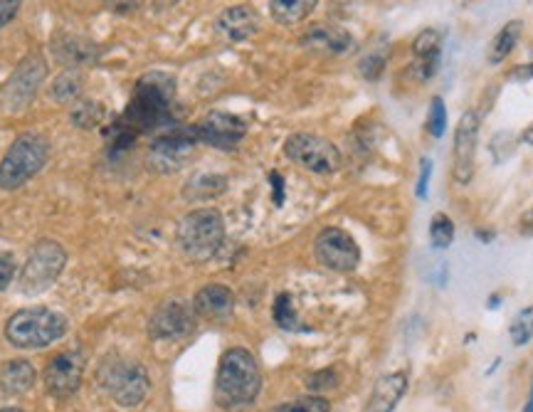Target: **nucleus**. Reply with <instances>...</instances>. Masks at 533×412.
Instances as JSON below:
<instances>
[{"mask_svg":"<svg viewBox=\"0 0 533 412\" xmlns=\"http://www.w3.org/2000/svg\"><path fill=\"white\" fill-rule=\"evenodd\" d=\"M430 240H432V245L440 247V250H445V247L452 245V240H455V223L450 220V215H445V213L432 215Z\"/></svg>","mask_w":533,"mask_h":412,"instance_id":"nucleus-27","label":"nucleus"},{"mask_svg":"<svg viewBox=\"0 0 533 412\" xmlns=\"http://www.w3.org/2000/svg\"><path fill=\"white\" fill-rule=\"evenodd\" d=\"M35 385V368L28 361H8L0 368V390L5 395H23Z\"/></svg>","mask_w":533,"mask_h":412,"instance_id":"nucleus-23","label":"nucleus"},{"mask_svg":"<svg viewBox=\"0 0 533 412\" xmlns=\"http://www.w3.org/2000/svg\"><path fill=\"white\" fill-rule=\"evenodd\" d=\"M358 70H361L363 77L371 79V82H376V79L381 77L383 70H385V55L383 52L381 55H378V52H373V55L363 57L361 65H358Z\"/></svg>","mask_w":533,"mask_h":412,"instance_id":"nucleus-33","label":"nucleus"},{"mask_svg":"<svg viewBox=\"0 0 533 412\" xmlns=\"http://www.w3.org/2000/svg\"><path fill=\"white\" fill-rule=\"evenodd\" d=\"M104 107L99 102H82L77 109H72V124L79 129H94L102 124Z\"/></svg>","mask_w":533,"mask_h":412,"instance_id":"nucleus-28","label":"nucleus"},{"mask_svg":"<svg viewBox=\"0 0 533 412\" xmlns=\"http://www.w3.org/2000/svg\"><path fill=\"white\" fill-rule=\"evenodd\" d=\"M50 158V141L42 134H23L10 144L0 161V188L18 190L30 181Z\"/></svg>","mask_w":533,"mask_h":412,"instance_id":"nucleus-5","label":"nucleus"},{"mask_svg":"<svg viewBox=\"0 0 533 412\" xmlns=\"http://www.w3.org/2000/svg\"><path fill=\"white\" fill-rule=\"evenodd\" d=\"M413 55H415V77L430 79L440 67V55H442V35L435 28H427L415 38L413 42Z\"/></svg>","mask_w":533,"mask_h":412,"instance_id":"nucleus-20","label":"nucleus"},{"mask_svg":"<svg viewBox=\"0 0 533 412\" xmlns=\"http://www.w3.org/2000/svg\"><path fill=\"white\" fill-rule=\"evenodd\" d=\"M247 134V124L240 116L228 112H213L195 124V136L200 144L215 146V149H232L240 144Z\"/></svg>","mask_w":533,"mask_h":412,"instance_id":"nucleus-13","label":"nucleus"},{"mask_svg":"<svg viewBox=\"0 0 533 412\" xmlns=\"http://www.w3.org/2000/svg\"><path fill=\"white\" fill-rule=\"evenodd\" d=\"M173 97H176V77L168 72H149L136 82L134 97L116 126L131 136L176 126L171 109Z\"/></svg>","mask_w":533,"mask_h":412,"instance_id":"nucleus-1","label":"nucleus"},{"mask_svg":"<svg viewBox=\"0 0 533 412\" xmlns=\"http://www.w3.org/2000/svg\"><path fill=\"white\" fill-rule=\"evenodd\" d=\"M524 412H533V393H531L529 403H526V408H524Z\"/></svg>","mask_w":533,"mask_h":412,"instance_id":"nucleus-44","label":"nucleus"},{"mask_svg":"<svg viewBox=\"0 0 533 412\" xmlns=\"http://www.w3.org/2000/svg\"><path fill=\"white\" fill-rule=\"evenodd\" d=\"M20 3H23V0H0V30H3L10 20H15Z\"/></svg>","mask_w":533,"mask_h":412,"instance_id":"nucleus-36","label":"nucleus"},{"mask_svg":"<svg viewBox=\"0 0 533 412\" xmlns=\"http://www.w3.org/2000/svg\"><path fill=\"white\" fill-rule=\"evenodd\" d=\"M262 28V18L252 5H230L215 18V35L225 42H245L255 38Z\"/></svg>","mask_w":533,"mask_h":412,"instance_id":"nucleus-15","label":"nucleus"},{"mask_svg":"<svg viewBox=\"0 0 533 412\" xmlns=\"http://www.w3.org/2000/svg\"><path fill=\"white\" fill-rule=\"evenodd\" d=\"M533 77V65H526V67H516L514 72V79H529Z\"/></svg>","mask_w":533,"mask_h":412,"instance_id":"nucleus-42","label":"nucleus"},{"mask_svg":"<svg viewBox=\"0 0 533 412\" xmlns=\"http://www.w3.org/2000/svg\"><path fill=\"white\" fill-rule=\"evenodd\" d=\"M519 227H521V235H533V208L521 215Z\"/></svg>","mask_w":533,"mask_h":412,"instance_id":"nucleus-39","label":"nucleus"},{"mask_svg":"<svg viewBox=\"0 0 533 412\" xmlns=\"http://www.w3.org/2000/svg\"><path fill=\"white\" fill-rule=\"evenodd\" d=\"M319 0H269V13L279 25H299L314 13Z\"/></svg>","mask_w":533,"mask_h":412,"instance_id":"nucleus-24","label":"nucleus"},{"mask_svg":"<svg viewBox=\"0 0 533 412\" xmlns=\"http://www.w3.org/2000/svg\"><path fill=\"white\" fill-rule=\"evenodd\" d=\"M84 378V356L79 351L57 353L45 368V388L55 398H70Z\"/></svg>","mask_w":533,"mask_h":412,"instance_id":"nucleus-12","label":"nucleus"},{"mask_svg":"<svg viewBox=\"0 0 533 412\" xmlns=\"http://www.w3.org/2000/svg\"><path fill=\"white\" fill-rule=\"evenodd\" d=\"M272 181H274V203L277 205H282V200H284V190H282V176H279V173H272Z\"/></svg>","mask_w":533,"mask_h":412,"instance_id":"nucleus-40","label":"nucleus"},{"mask_svg":"<svg viewBox=\"0 0 533 412\" xmlns=\"http://www.w3.org/2000/svg\"><path fill=\"white\" fill-rule=\"evenodd\" d=\"M228 190V178L218 173H195L191 181L183 186V198L188 203H208Z\"/></svg>","mask_w":533,"mask_h":412,"instance_id":"nucleus-22","label":"nucleus"},{"mask_svg":"<svg viewBox=\"0 0 533 412\" xmlns=\"http://www.w3.org/2000/svg\"><path fill=\"white\" fill-rule=\"evenodd\" d=\"M67 264V255L60 242L42 240L33 247L23 272H20V292L35 297V294L47 292L52 284L60 279L62 269Z\"/></svg>","mask_w":533,"mask_h":412,"instance_id":"nucleus-8","label":"nucleus"},{"mask_svg":"<svg viewBox=\"0 0 533 412\" xmlns=\"http://www.w3.org/2000/svg\"><path fill=\"white\" fill-rule=\"evenodd\" d=\"M107 5L112 8V13H134V10H139L141 0H107Z\"/></svg>","mask_w":533,"mask_h":412,"instance_id":"nucleus-38","label":"nucleus"},{"mask_svg":"<svg viewBox=\"0 0 533 412\" xmlns=\"http://www.w3.org/2000/svg\"><path fill=\"white\" fill-rule=\"evenodd\" d=\"M67 334V319L52 309H23L5 324V338L15 348H45Z\"/></svg>","mask_w":533,"mask_h":412,"instance_id":"nucleus-3","label":"nucleus"},{"mask_svg":"<svg viewBox=\"0 0 533 412\" xmlns=\"http://www.w3.org/2000/svg\"><path fill=\"white\" fill-rule=\"evenodd\" d=\"M99 383L107 390L109 398L121 408H136L144 403V398L151 390V380L146 368L141 363L129 361V358H107L99 368Z\"/></svg>","mask_w":533,"mask_h":412,"instance_id":"nucleus-6","label":"nucleus"},{"mask_svg":"<svg viewBox=\"0 0 533 412\" xmlns=\"http://www.w3.org/2000/svg\"><path fill=\"white\" fill-rule=\"evenodd\" d=\"M336 383H339V375H336L334 371H319V373H314V375H309V378H306V388L309 390H329V388H336Z\"/></svg>","mask_w":533,"mask_h":412,"instance_id":"nucleus-34","label":"nucleus"},{"mask_svg":"<svg viewBox=\"0 0 533 412\" xmlns=\"http://www.w3.org/2000/svg\"><path fill=\"white\" fill-rule=\"evenodd\" d=\"M521 30H524V23H521V20H511V23H506L504 28L496 33L492 45H489V62H492V65H501V62L514 52L516 42L521 38Z\"/></svg>","mask_w":533,"mask_h":412,"instance_id":"nucleus-25","label":"nucleus"},{"mask_svg":"<svg viewBox=\"0 0 533 412\" xmlns=\"http://www.w3.org/2000/svg\"><path fill=\"white\" fill-rule=\"evenodd\" d=\"M232 309H235V294L225 284H208V287H203L195 294L193 311L203 316V319H225V316L232 314Z\"/></svg>","mask_w":533,"mask_h":412,"instance_id":"nucleus-19","label":"nucleus"},{"mask_svg":"<svg viewBox=\"0 0 533 412\" xmlns=\"http://www.w3.org/2000/svg\"><path fill=\"white\" fill-rule=\"evenodd\" d=\"M193 329V311L186 304H163L149 321L151 338H178L186 336Z\"/></svg>","mask_w":533,"mask_h":412,"instance_id":"nucleus-18","label":"nucleus"},{"mask_svg":"<svg viewBox=\"0 0 533 412\" xmlns=\"http://www.w3.org/2000/svg\"><path fill=\"white\" fill-rule=\"evenodd\" d=\"M178 3H181V0H151L153 10H168V8H173V5H178Z\"/></svg>","mask_w":533,"mask_h":412,"instance_id":"nucleus-41","label":"nucleus"},{"mask_svg":"<svg viewBox=\"0 0 533 412\" xmlns=\"http://www.w3.org/2000/svg\"><path fill=\"white\" fill-rule=\"evenodd\" d=\"M45 77L47 62L38 52L20 60L13 75L5 82V87L0 89V107L5 112H23V109H28L33 104L38 89L42 87V82H45Z\"/></svg>","mask_w":533,"mask_h":412,"instance_id":"nucleus-10","label":"nucleus"},{"mask_svg":"<svg viewBox=\"0 0 533 412\" xmlns=\"http://www.w3.org/2000/svg\"><path fill=\"white\" fill-rule=\"evenodd\" d=\"M13 277H15V257L3 252V255H0V292H5V289L10 287Z\"/></svg>","mask_w":533,"mask_h":412,"instance_id":"nucleus-35","label":"nucleus"},{"mask_svg":"<svg viewBox=\"0 0 533 412\" xmlns=\"http://www.w3.org/2000/svg\"><path fill=\"white\" fill-rule=\"evenodd\" d=\"M427 131H430V136H435V139H442L445 136V129H447V109H445V99L442 97H435L430 102V114H427Z\"/></svg>","mask_w":533,"mask_h":412,"instance_id":"nucleus-31","label":"nucleus"},{"mask_svg":"<svg viewBox=\"0 0 533 412\" xmlns=\"http://www.w3.org/2000/svg\"><path fill=\"white\" fill-rule=\"evenodd\" d=\"M314 255L331 272H353L361 262L356 240L341 227H326L319 232L314 242Z\"/></svg>","mask_w":533,"mask_h":412,"instance_id":"nucleus-11","label":"nucleus"},{"mask_svg":"<svg viewBox=\"0 0 533 412\" xmlns=\"http://www.w3.org/2000/svg\"><path fill=\"white\" fill-rule=\"evenodd\" d=\"M304 50L314 52V55L324 57H341L348 50H353V38L348 30H343L341 25L331 23H319L311 25L302 38Z\"/></svg>","mask_w":533,"mask_h":412,"instance_id":"nucleus-16","label":"nucleus"},{"mask_svg":"<svg viewBox=\"0 0 533 412\" xmlns=\"http://www.w3.org/2000/svg\"><path fill=\"white\" fill-rule=\"evenodd\" d=\"M533 338V304L526 306L524 311H519L511 324V341L514 346H526Z\"/></svg>","mask_w":533,"mask_h":412,"instance_id":"nucleus-30","label":"nucleus"},{"mask_svg":"<svg viewBox=\"0 0 533 412\" xmlns=\"http://www.w3.org/2000/svg\"><path fill=\"white\" fill-rule=\"evenodd\" d=\"M82 89H84L82 72H79V70H65L62 75L55 77V82H52L50 97L55 99V102H60V104L75 102L79 94H82Z\"/></svg>","mask_w":533,"mask_h":412,"instance_id":"nucleus-26","label":"nucleus"},{"mask_svg":"<svg viewBox=\"0 0 533 412\" xmlns=\"http://www.w3.org/2000/svg\"><path fill=\"white\" fill-rule=\"evenodd\" d=\"M274 321H277V326H282V329L287 331L299 329L297 311H294L292 297H289V294H279V297L274 299Z\"/></svg>","mask_w":533,"mask_h":412,"instance_id":"nucleus-29","label":"nucleus"},{"mask_svg":"<svg viewBox=\"0 0 533 412\" xmlns=\"http://www.w3.org/2000/svg\"><path fill=\"white\" fill-rule=\"evenodd\" d=\"M198 144L200 141L195 136V126H168L163 134L153 139L146 163H149L153 173L171 176V173H178L191 163Z\"/></svg>","mask_w":533,"mask_h":412,"instance_id":"nucleus-7","label":"nucleus"},{"mask_svg":"<svg viewBox=\"0 0 533 412\" xmlns=\"http://www.w3.org/2000/svg\"><path fill=\"white\" fill-rule=\"evenodd\" d=\"M479 114L464 112L455 131V181L467 186L474 178V156H477Z\"/></svg>","mask_w":533,"mask_h":412,"instance_id":"nucleus-14","label":"nucleus"},{"mask_svg":"<svg viewBox=\"0 0 533 412\" xmlns=\"http://www.w3.org/2000/svg\"><path fill=\"white\" fill-rule=\"evenodd\" d=\"M225 240V220L218 210L198 208L178 225V247L193 262H205L220 250Z\"/></svg>","mask_w":533,"mask_h":412,"instance_id":"nucleus-4","label":"nucleus"},{"mask_svg":"<svg viewBox=\"0 0 533 412\" xmlns=\"http://www.w3.org/2000/svg\"><path fill=\"white\" fill-rule=\"evenodd\" d=\"M524 141H526V144H531V146H533V124L529 126V129L524 131Z\"/></svg>","mask_w":533,"mask_h":412,"instance_id":"nucleus-43","label":"nucleus"},{"mask_svg":"<svg viewBox=\"0 0 533 412\" xmlns=\"http://www.w3.org/2000/svg\"><path fill=\"white\" fill-rule=\"evenodd\" d=\"M52 55L67 67V70H79L99 60L102 50L94 40L79 38V35H57L52 38Z\"/></svg>","mask_w":533,"mask_h":412,"instance_id":"nucleus-17","label":"nucleus"},{"mask_svg":"<svg viewBox=\"0 0 533 412\" xmlns=\"http://www.w3.org/2000/svg\"><path fill=\"white\" fill-rule=\"evenodd\" d=\"M430 173H432V161H430V158H422L418 188H415L418 198H425V195H427V183H430Z\"/></svg>","mask_w":533,"mask_h":412,"instance_id":"nucleus-37","label":"nucleus"},{"mask_svg":"<svg viewBox=\"0 0 533 412\" xmlns=\"http://www.w3.org/2000/svg\"><path fill=\"white\" fill-rule=\"evenodd\" d=\"M405 393H408V373L400 371L383 375L368 400V412H393Z\"/></svg>","mask_w":533,"mask_h":412,"instance_id":"nucleus-21","label":"nucleus"},{"mask_svg":"<svg viewBox=\"0 0 533 412\" xmlns=\"http://www.w3.org/2000/svg\"><path fill=\"white\" fill-rule=\"evenodd\" d=\"M262 390V373L255 356L245 348H230L223 353L215 380V393L223 408L250 405Z\"/></svg>","mask_w":533,"mask_h":412,"instance_id":"nucleus-2","label":"nucleus"},{"mask_svg":"<svg viewBox=\"0 0 533 412\" xmlns=\"http://www.w3.org/2000/svg\"><path fill=\"white\" fill-rule=\"evenodd\" d=\"M331 405L329 400L319 398V395H309V398H297L292 403H284L272 412H329Z\"/></svg>","mask_w":533,"mask_h":412,"instance_id":"nucleus-32","label":"nucleus"},{"mask_svg":"<svg viewBox=\"0 0 533 412\" xmlns=\"http://www.w3.org/2000/svg\"><path fill=\"white\" fill-rule=\"evenodd\" d=\"M284 156L304 171L331 176L341 168V151L329 139L316 134H292L284 141Z\"/></svg>","mask_w":533,"mask_h":412,"instance_id":"nucleus-9","label":"nucleus"},{"mask_svg":"<svg viewBox=\"0 0 533 412\" xmlns=\"http://www.w3.org/2000/svg\"><path fill=\"white\" fill-rule=\"evenodd\" d=\"M0 412H23V410H18V408H5V410H0Z\"/></svg>","mask_w":533,"mask_h":412,"instance_id":"nucleus-45","label":"nucleus"}]
</instances>
